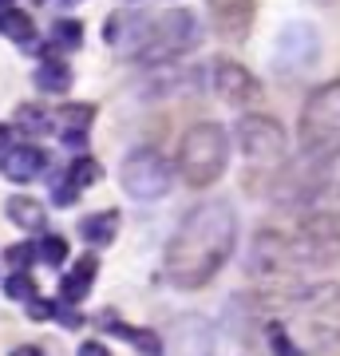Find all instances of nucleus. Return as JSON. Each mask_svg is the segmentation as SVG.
Returning a JSON list of instances; mask_svg holds the SVG:
<instances>
[{"instance_id": "obj_6", "label": "nucleus", "mask_w": 340, "mask_h": 356, "mask_svg": "<svg viewBox=\"0 0 340 356\" xmlns=\"http://www.w3.org/2000/svg\"><path fill=\"white\" fill-rule=\"evenodd\" d=\"M198 20H194V13H186V8H175V13H163L154 16L151 24H143L139 32V44H135V51H139L143 60H175V56H182V51H190L194 44H198Z\"/></svg>"}, {"instance_id": "obj_15", "label": "nucleus", "mask_w": 340, "mask_h": 356, "mask_svg": "<svg viewBox=\"0 0 340 356\" xmlns=\"http://www.w3.org/2000/svg\"><path fill=\"white\" fill-rule=\"evenodd\" d=\"M95 269H99V261H95L91 254H88V257H79L76 269H72V273L60 281L63 301H83V297H88V289H91V281H95Z\"/></svg>"}, {"instance_id": "obj_4", "label": "nucleus", "mask_w": 340, "mask_h": 356, "mask_svg": "<svg viewBox=\"0 0 340 356\" xmlns=\"http://www.w3.org/2000/svg\"><path fill=\"white\" fill-rule=\"evenodd\" d=\"M226 159H229V139L218 123H198L182 135L178 147V170L190 186H210L226 175Z\"/></svg>"}, {"instance_id": "obj_26", "label": "nucleus", "mask_w": 340, "mask_h": 356, "mask_svg": "<svg viewBox=\"0 0 340 356\" xmlns=\"http://www.w3.org/2000/svg\"><path fill=\"white\" fill-rule=\"evenodd\" d=\"M32 257H36V245H32V242H16V245L4 250V261H8L13 269H28V266H32Z\"/></svg>"}, {"instance_id": "obj_35", "label": "nucleus", "mask_w": 340, "mask_h": 356, "mask_svg": "<svg viewBox=\"0 0 340 356\" xmlns=\"http://www.w3.org/2000/svg\"><path fill=\"white\" fill-rule=\"evenodd\" d=\"M321 4H328V0H321Z\"/></svg>"}, {"instance_id": "obj_16", "label": "nucleus", "mask_w": 340, "mask_h": 356, "mask_svg": "<svg viewBox=\"0 0 340 356\" xmlns=\"http://www.w3.org/2000/svg\"><path fill=\"white\" fill-rule=\"evenodd\" d=\"M115 229H119V214L103 210V214H91L79 222V238L88 245H111L115 242Z\"/></svg>"}, {"instance_id": "obj_19", "label": "nucleus", "mask_w": 340, "mask_h": 356, "mask_svg": "<svg viewBox=\"0 0 340 356\" xmlns=\"http://www.w3.org/2000/svg\"><path fill=\"white\" fill-rule=\"evenodd\" d=\"M265 341H269L273 356H305L301 344L293 341V332L285 329V325H269V329H265Z\"/></svg>"}, {"instance_id": "obj_33", "label": "nucleus", "mask_w": 340, "mask_h": 356, "mask_svg": "<svg viewBox=\"0 0 340 356\" xmlns=\"http://www.w3.org/2000/svg\"><path fill=\"white\" fill-rule=\"evenodd\" d=\"M8 143H13V127H8V123H0V147H8Z\"/></svg>"}, {"instance_id": "obj_29", "label": "nucleus", "mask_w": 340, "mask_h": 356, "mask_svg": "<svg viewBox=\"0 0 340 356\" xmlns=\"http://www.w3.org/2000/svg\"><path fill=\"white\" fill-rule=\"evenodd\" d=\"M51 313H56V305H48V301H36V297L28 301V317L32 321H44V317H51Z\"/></svg>"}, {"instance_id": "obj_14", "label": "nucleus", "mask_w": 340, "mask_h": 356, "mask_svg": "<svg viewBox=\"0 0 340 356\" xmlns=\"http://www.w3.org/2000/svg\"><path fill=\"white\" fill-rule=\"evenodd\" d=\"M4 214L13 218L20 229H48V210H44V202H40V198H28V194L8 198Z\"/></svg>"}, {"instance_id": "obj_27", "label": "nucleus", "mask_w": 340, "mask_h": 356, "mask_svg": "<svg viewBox=\"0 0 340 356\" xmlns=\"http://www.w3.org/2000/svg\"><path fill=\"white\" fill-rule=\"evenodd\" d=\"M20 127H28V131H44V127H48V115L36 111V107H20Z\"/></svg>"}, {"instance_id": "obj_3", "label": "nucleus", "mask_w": 340, "mask_h": 356, "mask_svg": "<svg viewBox=\"0 0 340 356\" xmlns=\"http://www.w3.org/2000/svg\"><path fill=\"white\" fill-rule=\"evenodd\" d=\"M293 305H297V332L309 353L340 348V285H313Z\"/></svg>"}, {"instance_id": "obj_34", "label": "nucleus", "mask_w": 340, "mask_h": 356, "mask_svg": "<svg viewBox=\"0 0 340 356\" xmlns=\"http://www.w3.org/2000/svg\"><path fill=\"white\" fill-rule=\"evenodd\" d=\"M63 4H76V0H63Z\"/></svg>"}, {"instance_id": "obj_32", "label": "nucleus", "mask_w": 340, "mask_h": 356, "mask_svg": "<svg viewBox=\"0 0 340 356\" xmlns=\"http://www.w3.org/2000/svg\"><path fill=\"white\" fill-rule=\"evenodd\" d=\"M13 356H40L36 344H20V348H13Z\"/></svg>"}, {"instance_id": "obj_21", "label": "nucleus", "mask_w": 340, "mask_h": 356, "mask_svg": "<svg viewBox=\"0 0 340 356\" xmlns=\"http://www.w3.org/2000/svg\"><path fill=\"white\" fill-rule=\"evenodd\" d=\"M123 337L135 344L143 356H166V341L154 329H135V332H123Z\"/></svg>"}, {"instance_id": "obj_9", "label": "nucleus", "mask_w": 340, "mask_h": 356, "mask_svg": "<svg viewBox=\"0 0 340 356\" xmlns=\"http://www.w3.org/2000/svg\"><path fill=\"white\" fill-rule=\"evenodd\" d=\"M316 56H321V32L309 20H293L281 28L277 48H273V64L281 72H305L309 64H316Z\"/></svg>"}, {"instance_id": "obj_23", "label": "nucleus", "mask_w": 340, "mask_h": 356, "mask_svg": "<svg viewBox=\"0 0 340 356\" xmlns=\"http://www.w3.org/2000/svg\"><path fill=\"white\" fill-rule=\"evenodd\" d=\"M36 257L44 266H63V261H67V242L51 234V238H44V242L36 245Z\"/></svg>"}, {"instance_id": "obj_25", "label": "nucleus", "mask_w": 340, "mask_h": 356, "mask_svg": "<svg viewBox=\"0 0 340 356\" xmlns=\"http://www.w3.org/2000/svg\"><path fill=\"white\" fill-rule=\"evenodd\" d=\"M95 178H99V163H95V159H76L72 170H67V182H72V186H88Z\"/></svg>"}, {"instance_id": "obj_7", "label": "nucleus", "mask_w": 340, "mask_h": 356, "mask_svg": "<svg viewBox=\"0 0 340 356\" xmlns=\"http://www.w3.org/2000/svg\"><path fill=\"white\" fill-rule=\"evenodd\" d=\"M289 261H305V266H332L340 261V214L316 210L293 238H285Z\"/></svg>"}, {"instance_id": "obj_30", "label": "nucleus", "mask_w": 340, "mask_h": 356, "mask_svg": "<svg viewBox=\"0 0 340 356\" xmlns=\"http://www.w3.org/2000/svg\"><path fill=\"white\" fill-rule=\"evenodd\" d=\"M60 321L67 325V329H79L83 321H79V313H72V309H60Z\"/></svg>"}, {"instance_id": "obj_28", "label": "nucleus", "mask_w": 340, "mask_h": 356, "mask_svg": "<svg viewBox=\"0 0 340 356\" xmlns=\"http://www.w3.org/2000/svg\"><path fill=\"white\" fill-rule=\"evenodd\" d=\"M76 194H79V186L60 182V186H56V194H51V202H56V206H72V202H76Z\"/></svg>"}, {"instance_id": "obj_8", "label": "nucleus", "mask_w": 340, "mask_h": 356, "mask_svg": "<svg viewBox=\"0 0 340 356\" xmlns=\"http://www.w3.org/2000/svg\"><path fill=\"white\" fill-rule=\"evenodd\" d=\"M123 191L139 202H159L166 191H170V163H166L159 151H135L123 163Z\"/></svg>"}, {"instance_id": "obj_13", "label": "nucleus", "mask_w": 340, "mask_h": 356, "mask_svg": "<svg viewBox=\"0 0 340 356\" xmlns=\"http://www.w3.org/2000/svg\"><path fill=\"white\" fill-rule=\"evenodd\" d=\"M44 166H48V159H44L40 147H13V151L0 159V175L13 178V182H32Z\"/></svg>"}, {"instance_id": "obj_1", "label": "nucleus", "mask_w": 340, "mask_h": 356, "mask_svg": "<svg viewBox=\"0 0 340 356\" xmlns=\"http://www.w3.org/2000/svg\"><path fill=\"white\" fill-rule=\"evenodd\" d=\"M234 245H238V214H234V206L222 202V198L194 206L178 222L175 238L166 245V277H170V285L202 289L234 257Z\"/></svg>"}, {"instance_id": "obj_5", "label": "nucleus", "mask_w": 340, "mask_h": 356, "mask_svg": "<svg viewBox=\"0 0 340 356\" xmlns=\"http://www.w3.org/2000/svg\"><path fill=\"white\" fill-rule=\"evenodd\" d=\"M238 147L245 159V170L253 175H277L285 163V131L277 119L265 115H241L238 119Z\"/></svg>"}, {"instance_id": "obj_31", "label": "nucleus", "mask_w": 340, "mask_h": 356, "mask_svg": "<svg viewBox=\"0 0 340 356\" xmlns=\"http://www.w3.org/2000/svg\"><path fill=\"white\" fill-rule=\"evenodd\" d=\"M79 356H107V353H103V344L88 341V344H83V348H79Z\"/></svg>"}, {"instance_id": "obj_17", "label": "nucleus", "mask_w": 340, "mask_h": 356, "mask_svg": "<svg viewBox=\"0 0 340 356\" xmlns=\"http://www.w3.org/2000/svg\"><path fill=\"white\" fill-rule=\"evenodd\" d=\"M36 88L48 91V95H63V91L72 88V67L60 64V60H44L36 67Z\"/></svg>"}, {"instance_id": "obj_2", "label": "nucleus", "mask_w": 340, "mask_h": 356, "mask_svg": "<svg viewBox=\"0 0 340 356\" xmlns=\"http://www.w3.org/2000/svg\"><path fill=\"white\" fill-rule=\"evenodd\" d=\"M301 147L313 163L340 159V79L309 95L301 111Z\"/></svg>"}, {"instance_id": "obj_24", "label": "nucleus", "mask_w": 340, "mask_h": 356, "mask_svg": "<svg viewBox=\"0 0 340 356\" xmlns=\"http://www.w3.org/2000/svg\"><path fill=\"white\" fill-rule=\"evenodd\" d=\"M91 119H95V111H91L88 103H79V107H63V111H60L63 131H88Z\"/></svg>"}, {"instance_id": "obj_11", "label": "nucleus", "mask_w": 340, "mask_h": 356, "mask_svg": "<svg viewBox=\"0 0 340 356\" xmlns=\"http://www.w3.org/2000/svg\"><path fill=\"white\" fill-rule=\"evenodd\" d=\"M214 88H218V95H222L229 107H245V103H253L257 95H261V83H257L241 64H218Z\"/></svg>"}, {"instance_id": "obj_22", "label": "nucleus", "mask_w": 340, "mask_h": 356, "mask_svg": "<svg viewBox=\"0 0 340 356\" xmlns=\"http://www.w3.org/2000/svg\"><path fill=\"white\" fill-rule=\"evenodd\" d=\"M51 40H56L60 48H79V44H83V24H79V20H56V24H51Z\"/></svg>"}, {"instance_id": "obj_18", "label": "nucleus", "mask_w": 340, "mask_h": 356, "mask_svg": "<svg viewBox=\"0 0 340 356\" xmlns=\"http://www.w3.org/2000/svg\"><path fill=\"white\" fill-rule=\"evenodd\" d=\"M0 32L16 44H32L36 36V24H32V16L20 13V8H0Z\"/></svg>"}, {"instance_id": "obj_20", "label": "nucleus", "mask_w": 340, "mask_h": 356, "mask_svg": "<svg viewBox=\"0 0 340 356\" xmlns=\"http://www.w3.org/2000/svg\"><path fill=\"white\" fill-rule=\"evenodd\" d=\"M4 293H8V301H32V297H36V281H32V273H24V269H13L8 281H4Z\"/></svg>"}, {"instance_id": "obj_10", "label": "nucleus", "mask_w": 340, "mask_h": 356, "mask_svg": "<svg viewBox=\"0 0 340 356\" xmlns=\"http://www.w3.org/2000/svg\"><path fill=\"white\" fill-rule=\"evenodd\" d=\"M214 353V332L202 317H178L170 329V356H210Z\"/></svg>"}, {"instance_id": "obj_36", "label": "nucleus", "mask_w": 340, "mask_h": 356, "mask_svg": "<svg viewBox=\"0 0 340 356\" xmlns=\"http://www.w3.org/2000/svg\"><path fill=\"white\" fill-rule=\"evenodd\" d=\"M0 4H4V0H0Z\"/></svg>"}, {"instance_id": "obj_12", "label": "nucleus", "mask_w": 340, "mask_h": 356, "mask_svg": "<svg viewBox=\"0 0 340 356\" xmlns=\"http://www.w3.org/2000/svg\"><path fill=\"white\" fill-rule=\"evenodd\" d=\"M210 16L226 40H245L253 24V0H210Z\"/></svg>"}]
</instances>
